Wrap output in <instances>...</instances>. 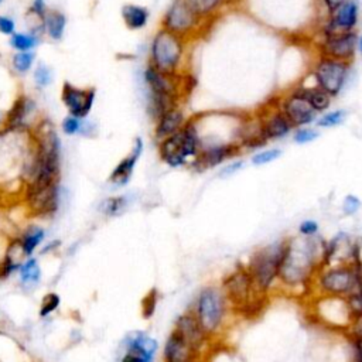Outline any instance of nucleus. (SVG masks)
Instances as JSON below:
<instances>
[{"instance_id":"1","label":"nucleus","mask_w":362,"mask_h":362,"mask_svg":"<svg viewBox=\"0 0 362 362\" xmlns=\"http://www.w3.org/2000/svg\"><path fill=\"white\" fill-rule=\"evenodd\" d=\"M325 241L320 236L288 238L279 272V286L286 293L306 295L313 291Z\"/></svg>"},{"instance_id":"2","label":"nucleus","mask_w":362,"mask_h":362,"mask_svg":"<svg viewBox=\"0 0 362 362\" xmlns=\"http://www.w3.org/2000/svg\"><path fill=\"white\" fill-rule=\"evenodd\" d=\"M223 292L231 306L234 314L245 318H257L265 311L269 304V296L258 291L246 266L239 265L228 273L223 283Z\"/></svg>"},{"instance_id":"3","label":"nucleus","mask_w":362,"mask_h":362,"mask_svg":"<svg viewBox=\"0 0 362 362\" xmlns=\"http://www.w3.org/2000/svg\"><path fill=\"white\" fill-rule=\"evenodd\" d=\"M287 239L270 243L252 253L245 265L258 291L270 295L279 286V272L284 258Z\"/></svg>"},{"instance_id":"4","label":"nucleus","mask_w":362,"mask_h":362,"mask_svg":"<svg viewBox=\"0 0 362 362\" xmlns=\"http://www.w3.org/2000/svg\"><path fill=\"white\" fill-rule=\"evenodd\" d=\"M201 150V141L193 119L177 133L159 141V155L170 167H181L197 159Z\"/></svg>"},{"instance_id":"5","label":"nucleus","mask_w":362,"mask_h":362,"mask_svg":"<svg viewBox=\"0 0 362 362\" xmlns=\"http://www.w3.org/2000/svg\"><path fill=\"white\" fill-rule=\"evenodd\" d=\"M184 57L186 40L162 27L152 40L149 65L164 74H181Z\"/></svg>"},{"instance_id":"6","label":"nucleus","mask_w":362,"mask_h":362,"mask_svg":"<svg viewBox=\"0 0 362 362\" xmlns=\"http://www.w3.org/2000/svg\"><path fill=\"white\" fill-rule=\"evenodd\" d=\"M230 311L232 310L223 288L208 286L198 295L194 314L205 333L212 337L224 329Z\"/></svg>"},{"instance_id":"7","label":"nucleus","mask_w":362,"mask_h":362,"mask_svg":"<svg viewBox=\"0 0 362 362\" xmlns=\"http://www.w3.org/2000/svg\"><path fill=\"white\" fill-rule=\"evenodd\" d=\"M358 264H340L321 268L317 273L313 284V291L318 296H331L347 299L356 286L358 277Z\"/></svg>"},{"instance_id":"8","label":"nucleus","mask_w":362,"mask_h":362,"mask_svg":"<svg viewBox=\"0 0 362 362\" xmlns=\"http://www.w3.org/2000/svg\"><path fill=\"white\" fill-rule=\"evenodd\" d=\"M204 23L205 19L198 16L186 3V0H173V3L169 6L162 20L163 28L171 31L175 35H180L184 40L196 35Z\"/></svg>"},{"instance_id":"9","label":"nucleus","mask_w":362,"mask_h":362,"mask_svg":"<svg viewBox=\"0 0 362 362\" xmlns=\"http://www.w3.org/2000/svg\"><path fill=\"white\" fill-rule=\"evenodd\" d=\"M313 77L318 88L334 98L340 95L350 78V64L320 57L318 62L314 67Z\"/></svg>"},{"instance_id":"10","label":"nucleus","mask_w":362,"mask_h":362,"mask_svg":"<svg viewBox=\"0 0 362 362\" xmlns=\"http://www.w3.org/2000/svg\"><path fill=\"white\" fill-rule=\"evenodd\" d=\"M316 317L324 321L330 327L348 331L354 321L348 303L343 298L318 296L316 300Z\"/></svg>"},{"instance_id":"11","label":"nucleus","mask_w":362,"mask_h":362,"mask_svg":"<svg viewBox=\"0 0 362 362\" xmlns=\"http://www.w3.org/2000/svg\"><path fill=\"white\" fill-rule=\"evenodd\" d=\"M358 35L355 31L324 34V39L320 43L321 57L331 58L337 61L351 62L355 57L358 49Z\"/></svg>"},{"instance_id":"12","label":"nucleus","mask_w":362,"mask_h":362,"mask_svg":"<svg viewBox=\"0 0 362 362\" xmlns=\"http://www.w3.org/2000/svg\"><path fill=\"white\" fill-rule=\"evenodd\" d=\"M95 96V88H78L69 83H64L61 89V101L67 107L68 115L81 119H87L89 117Z\"/></svg>"},{"instance_id":"13","label":"nucleus","mask_w":362,"mask_h":362,"mask_svg":"<svg viewBox=\"0 0 362 362\" xmlns=\"http://www.w3.org/2000/svg\"><path fill=\"white\" fill-rule=\"evenodd\" d=\"M277 106L293 128H306L317 119L313 106L296 91L283 96Z\"/></svg>"},{"instance_id":"14","label":"nucleus","mask_w":362,"mask_h":362,"mask_svg":"<svg viewBox=\"0 0 362 362\" xmlns=\"http://www.w3.org/2000/svg\"><path fill=\"white\" fill-rule=\"evenodd\" d=\"M60 183L37 190H24V200L27 208L30 214L34 216L54 215L60 207Z\"/></svg>"},{"instance_id":"15","label":"nucleus","mask_w":362,"mask_h":362,"mask_svg":"<svg viewBox=\"0 0 362 362\" xmlns=\"http://www.w3.org/2000/svg\"><path fill=\"white\" fill-rule=\"evenodd\" d=\"M174 331L189 345H191L194 350L200 352L202 351L204 345L209 340V336L202 329V325L200 324L194 311H187L184 314H181L175 321Z\"/></svg>"},{"instance_id":"16","label":"nucleus","mask_w":362,"mask_h":362,"mask_svg":"<svg viewBox=\"0 0 362 362\" xmlns=\"http://www.w3.org/2000/svg\"><path fill=\"white\" fill-rule=\"evenodd\" d=\"M241 146L238 143H220V144H211V146L202 148L200 150V155L194 160V166L198 170H207L216 167L218 164L227 162L228 159H232L239 155Z\"/></svg>"},{"instance_id":"17","label":"nucleus","mask_w":362,"mask_h":362,"mask_svg":"<svg viewBox=\"0 0 362 362\" xmlns=\"http://www.w3.org/2000/svg\"><path fill=\"white\" fill-rule=\"evenodd\" d=\"M359 20V8L355 0H348L347 3L340 6L337 10L330 13L329 23L324 28V34L348 33L354 31Z\"/></svg>"},{"instance_id":"18","label":"nucleus","mask_w":362,"mask_h":362,"mask_svg":"<svg viewBox=\"0 0 362 362\" xmlns=\"http://www.w3.org/2000/svg\"><path fill=\"white\" fill-rule=\"evenodd\" d=\"M143 149H144V144H143L141 137H136L130 153L125 159H122L112 170L111 177H110L111 184H114L115 187H123L129 183L133 175L135 167H136L139 159L141 157Z\"/></svg>"},{"instance_id":"19","label":"nucleus","mask_w":362,"mask_h":362,"mask_svg":"<svg viewBox=\"0 0 362 362\" xmlns=\"http://www.w3.org/2000/svg\"><path fill=\"white\" fill-rule=\"evenodd\" d=\"M262 122L264 133L269 140H279L286 137L292 132L293 126L287 121V118L283 115V112L279 110V106L275 105L269 110L265 111V114L259 118Z\"/></svg>"},{"instance_id":"20","label":"nucleus","mask_w":362,"mask_h":362,"mask_svg":"<svg viewBox=\"0 0 362 362\" xmlns=\"http://www.w3.org/2000/svg\"><path fill=\"white\" fill-rule=\"evenodd\" d=\"M200 351L194 350L181 338L174 330L166 341L163 361L164 362H198Z\"/></svg>"},{"instance_id":"21","label":"nucleus","mask_w":362,"mask_h":362,"mask_svg":"<svg viewBox=\"0 0 362 362\" xmlns=\"http://www.w3.org/2000/svg\"><path fill=\"white\" fill-rule=\"evenodd\" d=\"M34 107H35V105L28 96L20 95L15 101V103L12 105L9 112L5 117L3 130L21 132L26 128V121H27V118L31 117Z\"/></svg>"},{"instance_id":"22","label":"nucleus","mask_w":362,"mask_h":362,"mask_svg":"<svg viewBox=\"0 0 362 362\" xmlns=\"http://www.w3.org/2000/svg\"><path fill=\"white\" fill-rule=\"evenodd\" d=\"M187 123V119L183 114V111L180 107H173L169 112L163 114L157 121H156V129H155V136L156 139L160 141L174 133H177L178 130H181L184 128V125Z\"/></svg>"},{"instance_id":"23","label":"nucleus","mask_w":362,"mask_h":362,"mask_svg":"<svg viewBox=\"0 0 362 362\" xmlns=\"http://www.w3.org/2000/svg\"><path fill=\"white\" fill-rule=\"evenodd\" d=\"M149 10L140 5H125L122 8V20L129 30H141L149 21Z\"/></svg>"},{"instance_id":"24","label":"nucleus","mask_w":362,"mask_h":362,"mask_svg":"<svg viewBox=\"0 0 362 362\" xmlns=\"http://www.w3.org/2000/svg\"><path fill=\"white\" fill-rule=\"evenodd\" d=\"M298 94H300L311 106L317 114H321L324 111H327L331 105V96L318 88L317 85L314 87H302L296 89Z\"/></svg>"},{"instance_id":"25","label":"nucleus","mask_w":362,"mask_h":362,"mask_svg":"<svg viewBox=\"0 0 362 362\" xmlns=\"http://www.w3.org/2000/svg\"><path fill=\"white\" fill-rule=\"evenodd\" d=\"M44 33L54 42H60L64 37L65 27H67V17L62 12L51 9L44 16Z\"/></svg>"},{"instance_id":"26","label":"nucleus","mask_w":362,"mask_h":362,"mask_svg":"<svg viewBox=\"0 0 362 362\" xmlns=\"http://www.w3.org/2000/svg\"><path fill=\"white\" fill-rule=\"evenodd\" d=\"M44 236H46V231L42 227H37V225L28 227L24 231V234L19 238L24 255L31 257L33 252L35 250V248H37L43 242Z\"/></svg>"},{"instance_id":"27","label":"nucleus","mask_w":362,"mask_h":362,"mask_svg":"<svg viewBox=\"0 0 362 362\" xmlns=\"http://www.w3.org/2000/svg\"><path fill=\"white\" fill-rule=\"evenodd\" d=\"M10 47L17 53L33 51L40 43V37L33 33H15L10 40Z\"/></svg>"},{"instance_id":"28","label":"nucleus","mask_w":362,"mask_h":362,"mask_svg":"<svg viewBox=\"0 0 362 362\" xmlns=\"http://www.w3.org/2000/svg\"><path fill=\"white\" fill-rule=\"evenodd\" d=\"M347 333L354 352L352 362H362V316L354 318Z\"/></svg>"},{"instance_id":"29","label":"nucleus","mask_w":362,"mask_h":362,"mask_svg":"<svg viewBox=\"0 0 362 362\" xmlns=\"http://www.w3.org/2000/svg\"><path fill=\"white\" fill-rule=\"evenodd\" d=\"M186 3L202 19L208 20L224 6L223 0H186Z\"/></svg>"},{"instance_id":"30","label":"nucleus","mask_w":362,"mask_h":362,"mask_svg":"<svg viewBox=\"0 0 362 362\" xmlns=\"http://www.w3.org/2000/svg\"><path fill=\"white\" fill-rule=\"evenodd\" d=\"M128 204L129 201L125 196L111 197V198H106L101 204V211L107 216H118L128 208Z\"/></svg>"},{"instance_id":"31","label":"nucleus","mask_w":362,"mask_h":362,"mask_svg":"<svg viewBox=\"0 0 362 362\" xmlns=\"http://www.w3.org/2000/svg\"><path fill=\"white\" fill-rule=\"evenodd\" d=\"M20 279L24 284H35L39 280H40V268H39V264L35 259L30 258L28 261H26L20 270Z\"/></svg>"},{"instance_id":"32","label":"nucleus","mask_w":362,"mask_h":362,"mask_svg":"<svg viewBox=\"0 0 362 362\" xmlns=\"http://www.w3.org/2000/svg\"><path fill=\"white\" fill-rule=\"evenodd\" d=\"M35 60L34 51H26V53H16L12 57V67L19 74H27V72L33 68Z\"/></svg>"},{"instance_id":"33","label":"nucleus","mask_w":362,"mask_h":362,"mask_svg":"<svg viewBox=\"0 0 362 362\" xmlns=\"http://www.w3.org/2000/svg\"><path fill=\"white\" fill-rule=\"evenodd\" d=\"M345 117H347V112L344 110L333 111V112H329V114L322 115L321 118H318L316 121V125H317V128H334V126L341 125L345 121Z\"/></svg>"},{"instance_id":"34","label":"nucleus","mask_w":362,"mask_h":362,"mask_svg":"<svg viewBox=\"0 0 362 362\" xmlns=\"http://www.w3.org/2000/svg\"><path fill=\"white\" fill-rule=\"evenodd\" d=\"M157 302H159L157 291H156V288H152V291H149V293L141 299V316H143V318L149 320V318L153 317V314L156 311Z\"/></svg>"},{"instance_id":"35","label":"nucleus","mask_w":362,"mask_h":362,"mask_svg":"<svg viewBox=\"0 0 362 362\" xmlns=\"http://www.w3.org/2000/svg\"><path fill=\"white\" fill-rule=\"evenodd\" d=\"M33 78H34L35 85H37L39 88H47L50 85V83L53 81V74H51L50 67L40 62L34 69Z\"/></svg>"},{"instance_id":"36","label":"nucleus","mask_w":362,"mask_h":362,"mask_svg":"<svg viewBox=\"0 0 362 362\" xmlns=\"http://www.w3.org/2000/svg\"><path fill=\"white\" fill-rule=\"evenodd\" d=\"M84 123L85 119L72 117V115H67L62 121V132L67 136H76V135H83V129H84Z\"/></svg>"},{"instance_id":"37","label":"nucleus","mask_w":362,"mask_h":362,"mask_svg":"<svg viewBox=\"0 0 362 362\" xmlns=\"http://www.w3.org/2000/svg\"><path fill=\"white\" fill-rule=\"evenodd\" d=\"M282 155H283V152L280 149H277V148L262 150V152L252 156V163L255 164V166H264V164H268V163H272V162L277 160Z\"/></svg>"},{"instance_id":"38","label":"nucleus","mask_w":362,"mask_h":362,"mask_svg":"<svg viewBox=\"0 0 362 362\" xmlns=\"http://www.w3.org/2000/svg\"><path fill=\"white\" fill-rule=\"evenodd\" d=\"M60 306V298L55 293H49L40 306V317H47L54 313Z\"/></svg>"},{"instance_id":"39","label":"nucleus","mask_w":362,"mask_h":362,"mask_svg":"<svg viewBox=\"0 0 362 362\" xmlns=\"http://www.w3.org/2000/svg\"><path fill=\"white\" fill-rule=\"evenodd\" d=\"M317 137H318V132L314 129H310V128H300L295 133V141L298 144L310 143V141L316 140Z\"/></svg>"},{"instance_id":"40","label":"nucleus","mask_w":362,"mask_h":362,"mask_svg":"<svg viewBox=\"0 0 362 362\" xmlns=\"http://www.w3.org/2000/svg\"><path fill=\"white\" fill-rule=\"evenodd\" d=\"M361 208V200L356 196H347L343 201V211L345 215H354L359 211Z\"/></svg>"},{"instance_id":"41","label":"nucleus","mask_w":362,"mask_h":362,"mask_svg":"<svg viewBox=\"0 0 362 362\" xmlns=\"http://www.w3.org/2000/svg\"><path fill=\"white\" fill-rule=\"evenodd\" d=\"M47 12H49V9H47L46 0H33V3H31L30 10H28V13L31 16L43 19V20H44V16H46Z\"/></svg>"},{"instance_id":"42","label":"nucleus","mask_w":362,"mask_h":362,"mask_svg":"<svg viewBox=\"0 0 362 362\" xmlns=\"http://www.w3.org/2000/svg\"><path fill=\"white\" fill-rule=\"evenodd\" d=\"M318 224L313 220H307V221H303L299 227V232H300V236H306V238H310V236H316L318 234Z\"/></svg>"},{"instance_id":"43","label":"nucleus","mask_w":362,"mask_h":362,"mask_svg":"<svg viewBox=\"0 0 362 362\" xmlns=\"http://www.w3.org/2000/svg\"><path fill=\"white\" fill-rule=\"evenodd\" d=\"M0 33L9 35V37H12V35L16 33V23L12 17L0 16Z\"/></svg>"},{"instance_id":"44","label":"nucleus","mask_w":362,"mask_h":362,"mask_svg":"<svg viewBox=\"0 0 362 362\" xmlns=\"http://www.w3.org/2000/svg\"><path fill=\"white\" fill-rule=\"evenodd\" d=\"M121 362H153V358L146 356L135 351H126Z\"/></svg>"},{"instance_id":"45","label":"nucleus","mask_w":362,"mask_h":362,"mask_svg":"<svg viewBox=\"0 0 362 362\" xmlns=\"http://www.w3.org/2000/svg\"><path fill=\"white\" fill-rule=\"evenodd\" d=\"M242 167H243V162H242V160L234 162V163H231V164H227V166L221 170L220 175H221V177H230V175L235 174L236 171H239Z\"/></svg>"},{"instance_id":"46","label":"nucleus","mask_w":362,"mask_h":362,"mask_svg":"<svg viewBox=\"0 0 362 362\" xmlns=\"http://www.w3.org/2000/svg\"><path fill=\"white\" fill-rule=\"evenodd\" d=\"M347 2H348V0H322L324 6L329 9L330 13L334 12V10H337L340 6H343V5L347 3Z\"/></svg>"},{"instance_id":"47","label":"nucleus","mask_w":362,"mask_h":362,"mask_svg":"<svg viewBox=\"0 0 362 362\" xmlns=\"http://www.w3.org/2000/svg\"><path fill=\"white\" fill-rule=\"evenodd\" d=\"M242 2V0H223L224 6H236Z\"/></svg>"},{"instance_id":"48","label":"nucleus","mask_w":362,"mask_h":362,"mask_svg":"<svg viewBox=\"0 0 362 362\" xmlns=\"http://www.w3.org/2000/svg\"><path fill=\"white\" fill-rule=\"evenodd\" d=\"M58 245H60V242H58V241H55V242H53V243L47 245V246L44 248V250H43V253H46V252H49V250H53V249H54V246H58Z\"/></svg>"},{"instance_id":"49","label":"nucleus","mask_w":362,"mask_h":362,"mask_svg":"<svg viewBox=\"0 0 362 362\" xmlns=\"http://www.w3.org/2000/svg\"><path fill=\"white\" fill-rule=\"evenodd\" d=\"M358 49H359V53H361V55H362V35L358 39Z\"/></svg>"},{"instance_id":"50","label":"nucleus","mask_w":362,"mask_h":362,"mask_svg":"<svg viewBox=\"0 0 362 362\" xmlns=\"http://www.w3.org/2000/svg\"><path fill=\"white\" fill-rule=\"evenodd\" d=\"M5 123V118H0V126H3Z\"/></svg>"},{"instance_id":"51","label":"nucleus","mask_w":362,"mask_h":362,"mask_svg":"<svg viewBox=\"0 0 362 362\" xmlns=\"http://www.w3.org/2000/svg\"><path fill=\"white\" fill-rule=\"evenodd\" d=\"M3 2V0H0V3H2Z\"/></svg>"}]
</instances>
